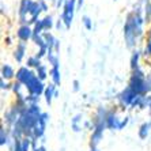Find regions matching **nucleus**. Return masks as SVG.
I'll use <instances>...</instances> for the list:
<instances>
[{
    "label": "nucleus",
    "instance_id": "obj_25",
    "mask_svg": "<svg viewBox=\"0 0 151 151\" xmlns=\"http://www.w3.org/2000/svg\"><path fill=\"white\" fill-rule=\"evenodd\" d=\"M44 32H45V29H44V25H42V21L40 19L35 25H33V37H35V35H41Z\"/></svg>",
    "mask_w": 151,
    "mask_h": 151
},
{
    "label": "nucleus",
    "instance_id": "obj_42",
    "mask_svg": "<svg viewBox=\"0 0 151 151\" xmlns=\"http://www.w3.org/2000/svg\"><path fill=\"white\" fill-rule=\"evenodd\" d=\"M60 46H61V44H60V40H56V44H55V46H53V50L56 53L60 52Z\"/></svg>",
    "mask_w": 151,
    "mask_h": 151
},
{
    "label": "nucleus",
    "instance_id": "obj_23",
    "mask_svg": "<svg viewBox=\"0 0 151 151\" xmlns=\"http://www.w3.org/2000/svg\"><path fill=\"white\" fill-rule=\"evenodd\" d=\"M150 128H151V123H144L140 125V128H139V136H140V139H146L148 135V132H150Z\"/></svg>",
    "mask_w": 151,
    "mask_h": 151
},
{
    "label": "nucleus",
    "instance_id": "obj_38",
    "mask_svg": "<svg viewBox=\"0 0 151 151\" xmlns=\"http://www.w3.org/2000/svg\"><path fill=\"white\" fill-rule=\"evenodd\" d=\"M7 12H8V6L1 1V4H0V14H1V17H6Z\"/></svg>",
    "mask_w": 151,
    "mask_h": 151
},
{
    "label": "nucleus",
    "instance_id": "obj_4",
    "mask_svg": "<svg viewBox=\"0 0 151 151\" xmlns=\"http://www.w3.org/2000/svg\"><path fill=\"white\" fill-rule=\"evenodd\" d=\"M25 88L27 90V94H34V95L41 97V95H44V93H45L46 86H45V83L37 76V74H34L27 81V83L25 84Z\"/></svg>",
    "mask_w": 151,
    "mask_h": 151
},
{
    "label": "nucleus",
    "instance_id": "obj_39",
    "mask_svg": "<svg viewBox=\"0 0 151 151\" xmlns=\"http://www.w3.org/2000/svg\"><path fill=\"white\" fill-rule=\"evenodd\" d=\"M72 88H74V91H79V88H81V83H79V81L75 79V81L72 82Z\"/></svg>",
    "mask_w": 151,
    "mask_h": 151
},
{
    "label": "nucleus",
    "instance_id": "obj_11",
    "mask_svg": "<svg viewBox=\"0 0 151 151\" xmlns=\"http://www.w3.org/2000/svg\"><path fill=\"white\" fill-rule=\"evenodd\" d=\"M15 75H17V71H15V68L11 64L8 63L1 64V79L10 82L12 79H15Z\"/></svg>",
    "mask_w": 151,
    "mask_h": 151
},
{
    "label": "nucleus",
    "instance_id": "obj_3",
    "mask_svg": "<svg viewBox=\"0 0 151 151\" xmlns=\"http://www.w3.org/2000/svg\"><path fill=\"white\" fill-rule=\"evenodd\" d=\"M76 10H78L76 0H65V4H64L63 10H61V14H60V18H61V21L64 22V26H65V30L71 29V25L74 22Z\"/></svg>",
    "mask_w": 151,
    "mask_h": 151
},
{
    "label": "nucleus",
    "instance_id": "obj_2",
    "mask_svg": "<svg viewBox=\"0 0 151 151\" xmlns=\"http://www.w3.org/2000/svg\"><path fill=\"white\" fill-rule=\"evenodd\" d=\"M128 86L137 95L151 94V81L148 79L147 74L144 72V70L142 67L132 71V74L129 76V82H128Z\"/></svg>",
    "mask_w": 151,
    "mask_h": 151
},
{
    "label": "nucleus",
    "instance_id": "obj_16",
    "mask_svg": "<svg viewBox=\"0 0 151 151\" xmlns=\"http://www.w3.org/2000/svg\"><path fill=\"white\" fill-rule=\"evenodd\" d=\"M42 14V10H41V6H40V1L38 0H32L30 1V8H29V18H40Z\"/></svg>",
    "mask_w": 151,
    "mask_h": 151
},
{
    "label": "nucleus",
    "instance_id": "obj_1",
    "mask_svg": "<svg viewBox=\"0 0 151 151\" xmlns=\"http://www.w3.org/2000/svg\"><path fill=\"white\" fill-rule=\"evenodd\" d=\"M144 26H146V21L143 17V4H142V0H139L134 6L132 11H129L125 15L123 26L124 42L128 49H136L139 41H142L146 37Z\"/></svg>",
    "mask_w": 151,
    "mask_h": 151
},
{
    "label": "nucleus",
    "instance_id": "obj_40",
    "mask_svg": "<svg viewBox=\"0 0 151 151\" xmlns=\"http://www.w3.org/2000/svg\"><path fill=\"white\" fill-rule=\"evenodd\" d=\"M146 41H150L151 42V23L148 25V27H147V32H146Z\"/></svg>",
    "mask_w": 151,
    "mask_h": 151
},
{
    "label": "nucleus",
    "instance_id": "obj_17",
    "mask_svg": "<svg viewBox=\"0 0 151 151\" xmlns=\"http://www.w3.org/2000/svg\"><path fill=\"white\" fill-rule=\"evenodd\" d=\"M49 76L52 79L53 84H56V86L61 84V71H60V67H50Z\"/></svg>",
    "mask_w": 151,
    "mask_h": 151
},
{
    "label": "nucleus",
    "instance_id": "obj_9",
    "mask_svg": "<svg viewBox=\"0 0 151 151\" xmlns=\"http://www.w3.org/2000/svg\"><path fill=\"white\" fill-rule=\"evenodd\" d=\"M35 74L34 70H30L29 67H26L25 64L23 65H19L17 70V75H15V81L21 82L23 86H25L26 83H27V81L30 79V78L33 76V75Z\"/></svg>",
    "mask_w": 151,
    "mask_h": 151
},
{
    "label": "nucleus",
    "instance_id": "obj_6",
    "mask_svg": "<svg viewBox=\"0 0 151 151\" xmlns=\"http://www.w3.org/2000/svg\"><path fill=\"white\" fill-rule=\"evenodd\" d=\"M136 97H137L136 93H135L129 86H127L123 91L117 95V101H119V104L123 106V108H128V106L132 105V102H134V99L136 98Z\"/></svg>",
    "mask_w": 151,
    "mask_h": 151
},
{
    "label": "nucleus",
    "instance_id": "obj_12",
    "mask_svg": "<svg viewBox=\"0 0 151 151\" xmlns=\"http://www.w3.org/2000/svg\"><path fill=\"white\" fill-rule=\"evenodd\" d=\"M120 124L121 120L117 117V114L114 112H109L108 117H106V128L109 129H120Z\"/></svg>",
    "mask_w": 151,
    "mask_h": 151
},
{
    "label": "nucleus",
    "instance_id": "obj_24",
    "mask_svg": "<svg viewBox=\"0 0 151 151\" xmlns=\"http://www.w3.org/2000/svg\"><path fill=\"white\" fill-rule=\"evenodd\" d=\"M32 42L34 44L35 46H37V49H38V48H45V46H46V42H45V40H44V37H42V34L33 37ZM46 48H48V46H46Z\"/></svg>",
    "mask_w": 151,
    "mask_h": 151
},
{
    "label": "nucleus",
    "instance_id": "obj_22",
    "mask_svg": "<svg viewBox=\"0 0 151 151\" xmlns=\"http://www.w3.org/2000/svg\"><path fill=\"white\" fill-rule=\"evenodd\" d=\"M35 74H37V76H38L40 79L44 82L46 78L49 76V70H48V65H46V64H42L41 67H38L37 70H35Z\"/></svg>",
    "mask_w": 151,
    "mask_h": 151
},
{
    "label": "nucleus",
    "instance_id": "obj_14",
    "mask_svg": "<svg viewBox=\"0 0 151 151\" xmlns=\"http://www.w3.org/2000/svg\"><path fill=\"white\" fill-rule=\"evenodd\" d=\"M41 21H42V25H44L45 32H52L53 29H55V26H56V19H55V17L52 14H45L41 18Z\"/></svg>",
    "mask_w": 151,
    "mask_h": 151
},
{
    "label": "nucleus",
    "instance_id": "obj_26",
    "mask_svg": "<svg viewBox=\"0 0 151 151\" xmlns=\"http://www.w3.org/2000/svg\"><path fill=\"white\" fill-rule=\"evenodd\" d=\"M82 23H83V26H84V29L86 30H93V27H94V25H93V19L90 17H87V15H83L82 17Z\"/></svg>",
    "mask_w": 151,
    "mask_h": 151
},
{
    "label": "nucleus",
    "instance_id": "obj_13",
    "mask_svg": "<svg viewBox=\"0 0 151 151\" xmlns=\"http://www.w3.org/2000/svg\"><path fill=\"white\" fill-rule=\"evenodd\" d=\"M56 91H57V86L56 84H48L45 88V93H44V97H45V102L48 105H50L53 101V98H56Z\"/></svg>",
    "mask_w": 151,
    "mask_h": 151
},
{
    "label": "nucleus",
    "instance_id": "obj_31",
    "mask_svg": "<svg viewBox=\"0 0 151 151\" xmlns=\"http://www.w3.org/2000/svg\"><path fill=\"white\" fill-rule=\"evenodd\" d=\"M40 6H41V10L44 14H49V1L48 0H38Z\"/></svg>",
    "mask_w": 151,
    "mask_h": 151
},
{
    "label": "nucleus",
    "instance_id": "obj_43",
    "mask_svg": "<svg viewBox=\"0 0 151 151\" xmlns=\"http://www.w3.org/2000/svg\"><path fill=\"white\" fill-rule=\"evenodd\" d=\"M14 151H23V150H22L21 140H15V148H14Z\"/></svg>",
    "mask_w": 151,
    "mask_h": 151
},
{
    "label": "nucleus",
    "instance_id": "obj_41",
    "mask_svg": "<svg viewBox=\"0 0 151 151\" xmlns=\"http://www.w3.org/2000/svg\"><path fill=\"white\" fill-rule=\"evenodd\" d=\"M146 102H147V108L150 110V117H151V94L146 95Z\"/></svg>",
    "mask_w": 151,
    "mask_h": 151
},
{
    "label": "nucleus",
    "instance_id": "obj_30",
    "mask_svg": "<svg viewBox=\"0 0 151 151\" xmlns=\"http://www.w3.org/2000/svg\"><path fill=\"white\" fill-rule=\"evenodd\" d=\"M8 142V135H7V131L4 127H1V131H0V144L4 146V144Z\"/></svg>",
    "mask_w": 151,
    "mask_h": 151
},
{
    "label": "nucleus",
    "instance_id": "obj_5",
    "mask_svg": "<svg viewBox=\"0 0 151 151\" xmlns=\"http://www.w3.org/2000/svg\"><path fill=\"white\" fill-rule=\"evenodd\" d=\"M27 49H29L27 42H21V41L17 42V45L14 46V50H12V59L17 61V64H22L23 61H26Z\"/></svg>",
    "mask_w": 151,
    "mask_h": 151
},
{
    "label": "nucleus",
    "instance_id": "obj_35",
    "mask_svg": "<svg viewBox=\"0 0 151 151\" xmlns=\"http://www.w3.org/2000/svg\"><path fill=\"white\" fill-rule=\"evenodd\" d=\"M53 6H55V8H56V10H63V7H64V4H65V0H55V1H53Z\"/></svg>",
    "mask_w": 151,
    "mask_h": 151
},
{
    "label": "nucleus",
    "instance_id": "obj_48",
    "mask_svg": "<svg viewBox=\"0 0 151 151\" xmlns=\"http://www.w3.org/2000/svg\"><path fill=\"white\" fill-rule=\"evenodd\" d=\"M114 1H116V0H114Z\"/></svg>",
    "mask_w": 151,
    "mask_h": 151
},
{
    "label": "nucleus",
    "instance_id": "obj_18",
    "mask_svg": "<svg viewBox=\"0 0 151 151\" xmlns=\"http://www.w3.org/2000/svg\"><path fill=\"white\" fill-rule=\"evenodd\" d=\"M143 4V17L146 21V25L151 23V0H142Z\"/></svg>",
    "mask_w": 151,
    "mask_h": 151
},
{
    "label": "nucleus",
    "instance_id": "obj_10",
    "mask_svg": "<svg viewBox=\"0 0 151 151\" xmlns=\"http://www.w3.org/2000/svg\"><path fill=\"white\" fill-rule=\"evenodd\" d=\"M143 57V52L140 49H134L131 52V59H129V67L131 71H135L140 67V59Z\"/></svg>",
    "mask_w": 151,
    "mask_h": 151
},
{
    "label": "nucleus",
    "instance_id": "obj_34",
    "mask_svg": "<svg viewBox=\"0 0 151 151\" xmlns=\"http://www.w3.org/2000/svg\"><path fill=\"white\" fill-rule=\"evenodd\" d=\"M30 142H32V139H30V137H27V136H26L25 139H22V140H21L22 150H23V151H27L29 147H30Z\"/></svg>",
    "mask_w": 151,
    "mask_h": 151
},
{
    "label": "nucleus",
    "instance_id": "obj_33",
    "mask_svg": "<svg viewBox=\"0 0 151 151\" xmlns=\"http://www.w3.org/2000/svg\"><path fill=\"white\" fill-rule=\"evenodd\" d=\"M11 87H12V83H10L8 81H4V79H0V88L1 90H11Z\"/></svg>",
    "mask_w": 151,
    "mask_h": 151
},
{
    "label": "nucleus",
    "instance_id": "obj_19",
    "mask_svg": "<svg viewBox=\"0 0 151 151\" xmlns=\"http://www.w3.org/2000/svg\"><path fill=\"white\" fill-rule=\"evenodd\" d=\"M46 60H48V63H49L50 67H60L59 53H56L55 50H49V49H48V56H46Z\"/></svg>",
    "mask_w": 151,
    "mask_h": 151
},
{
    "label": "nucleus",
    "instance_id": "obj_28",
    "mask_svg": "<svg viewBox=\"0 0 151 151\" xmlns=\"http://www.w3.org/2000/svg\"><path fill=\"white\" fill-rule=\"evenodd\" d=\"M82 120V114H76V116L72 119V121H71V125H72V129L75 131V132H79L81 131V127H79V121Z\"/></svg>",
    "mask_w": 151,
    "mask_h": 151
},
{
    "label": "nucleus",
    "instance_id": "obj_44",
    "mask_svg": "<svg viewBox=\"0 0 151 151\" xmlns=\"http://www.w3.org/2000/svg\"><path fill=\"white\" fill-rule=\"evenodd\" d=\"M128 121H129V119H128V117H125V119L121 120V124H120V129H123L124 127H125L127 124H128Z\"/></svg>",
    "mask_w": 151,
    "mask_h": 151
},
{
    "label": "nucleus",
    "instance_id": "obj_36",
    "mask_svg": "<svg viewBox=\"0 0 151 151\" xmlns=\"http://www.w3.org/2000/svg\"><path fill=\"white\" fill-rule=\"evenodd\" d=\"M55 29H56L57 32H61L63 29H65V26H64V22L61 21V18L59 17V19H56V26H55Z\"/></svg>",
    "mask_w": 151,
    "mask_h": 151
},
{
    "label": "nucleus",
    "instance_id": "obj_47",
    "mask_svg": "<svg viewBox=\"0 0 151 151\" xmlns=\"http://www.w3.org/2000/svg\"><path fill=\"white\" fill-rule=\"evenodd\" d=\"M91 151H97V150H95V148H94V147H93V150H91Z\"/></svg>",
    "mask_w": 151,
    "mask_h": 151
},
{
    "label": "nucleus",
    "instance_id": "obj_7",
    "mask_svg": "<svg viewBox=\"0 0 151 151\" xmlns=\"http://www.w3.org/2000/svg\"><path fill=\"white\" fill-rule=\"evenodd\" d=\"M32 0H19L18 4V23L27 25L29 23V8Z\"/></svg>",
    "mask_w": 151,
    "mask_h": 151
},
{
    "label": "nucleus",
    "instance_id": "obj_45",
    "mask_svg": "<svg viewBox=\"0 0 151 151\" xmlns=\"http://www.w3.org/2000/svg\"><path fill=\"white\" fill-rule=\"evenodd\" d=\"M78 1V8H82V6H83L84 3V0H76Z\"/></svg>",
    "mask_w": 151,
    "mask_h": 151
},
{
    "label": "nucleus",
    "instance_id": "obj_29",
    "mask_svg": "<svg viewBox=\"0 0 151 151\" xmlns=\"http://www.w3.org/2000/svg\"><path fill=\"white\" fill-rule=\"evenodd\" d=\"M26 101L29 105H37L40 102V97L34 94H26Z\"/></svg>",
    "mask_w": 151,
    "mask_h": 151
},
{
    "label": "nucleus",
    "instance_id": "obj_21",
    "mask_svg": "<svg viewBox=\"0 0 151 151\" xmlns=\"http://www.w3.org/2000/svg\"><path fill=\"white\" fill-rule=\"evenodd\" d=\"M131 108H139V109H144L147 108V102H146V95H137L134 99Z\"/></svg>",
    "mask_w": 151,
    "mask_h": 151
},
{
    "label": "nucleus",
    "instance_id": "obj_8",
    "mask_svg": "<svg viewBox=\"0 0 151 151\" xmlns=\"http://www.w3.org/2000/svg\"><path fill=\"white\" fill-rule=\"evenodd\" d=\"M17 38L21 42H32L33 40V26L27 25H19L17 29Z\"/></svg>",
    "mask_w": 151,
    "mask_h": 151
},
{
    "label": "nucleus",
    "instance_id": "obj_15",
    "mask_svg": "<svg viewBox=\"0 0 151 151\" xmlns=\"http://www.w3.org/2000/svg\"><path fill=\"white\" fill-rule=\"evenodd\" d=\"M25 65H26V67H29L30 70H34L35 71L38 67H41V65H42V60L40 59L37 55H30V56H27V59H26Z\"/></svg>",
    "mask_w": 151,
    "mask_h": 151
},
{
    "label": "nucleus",
    "instance_id": "obj_37",
    "mask_svg": "<svg viewBox=\"0 0 151 151\" xmlns=\"http://www.w3.org/2000/svg\"><path fill=\"white\" fill-rule=\"evenodd\" d=\"M3 42H4V45L6 46H12L14 45V38L11 37V35H6L3 38Z\"/></svg>",
    "mask_w": 151,
    "mask_h": 151
},
{
    "label": "nucleus",
    "instance_id": "obj_46",
    "mask_svg": "<svg viewBox=\"0 0 151 151\" xmlns=\"http://www.w3.org/2000/svg\"><path fill=\"white\" fill-rule=\"evenodd\" d=\"M147 76H148V79L151 81V63H150V67H148V72H147Z\"/></svg>",
    "mask_w": 151,
    "mask_h": 151
},
{
    "label": "nucleus",
    "instance_id": "obj_20",
    "mask_svg": "<svg viewBox=\"0 0 151 151\" xmlns=\"http://www.w3.org/2000/svg\"><path fill=\"white\" fill-rule=\"evenodd\" d=\"M42 37H44V40H45L48 49L53 50V46H55V44H56V40H57L56 37L53 35V33L52 32H44V33H42Z\"/></svg>",
    "mask_w": 151,
    "mask_h": 151
},
{
    "label": "nucleus",
    "instance_id": "obj_32",
    "mask_svg": "<svg viewBox=\"0 0 151 151\" xmlns=\"http://www.w3.org/2000/svg\"><path fill=\"white\" fill-rule=\"evenodd\" d=\"M35 55H37V56L40 57V59H44V57H45L46 59V56H48V48H38V49H37V52H35Z\"/></svg>",
    "mask_w": 151,
    "mask_h": 151
},
{
    "label": "nucleus",
    "instance_id": "obj_27",
    "mask_svg": "<svg viewBox=\"0 0 151 151\" xmlns=\"http://www.w3.org/2000/svg\"><path fill=\"white\" fill-rule=\"evenodd\" d=\"M23 88H25V86H23L21 82H18V81L12 82V87H11V90H12V93H14L15 95L22 94V90H23Z\"/></svg>",
    "mask_w": 151,
    "mask_h": 151
}]
</instances>
